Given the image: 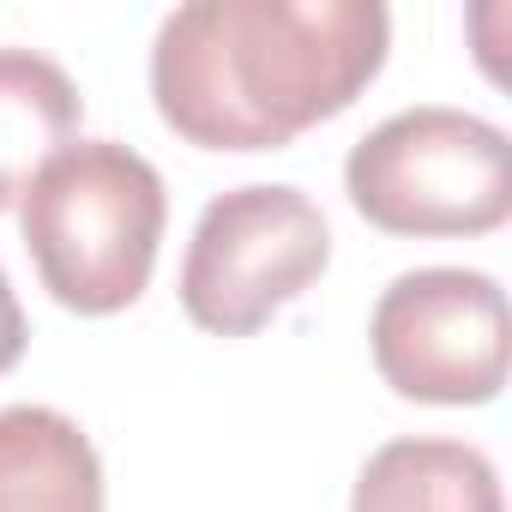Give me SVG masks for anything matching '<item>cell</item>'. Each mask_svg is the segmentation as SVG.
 I'll list each match as a JSON object with an SVG mask.
<instances>
[{
  "label": "cell",
  "mask_w": 512,
  "mask_h": 512,
  "mask_svg": "<svg viewBox=\"0 0 512 512\" xmlns=\"http://www.w3.org/2000/svg\"><path fill=\"white\" fill-rule=\"evenodd\" d=\"M392 49L380 0H187L157 25L151 97L205 151H278L344 115Z\"/></svg>",
  "instance_id": "obj_1"
},
{
  "label": "cell",
  "mask_w": 512,
  "mask_h": 512,
  "mask_svg": "<svg viewBox=\"0 0 512 512\" xmlns=\"http://www.w3.org/2000/svg\"><path fill=\"white\" fill-rule=\"evenodd\" d=\"M163 223V175L121 139L61 145L19 199V229L43 290L91 320L121 314L145 296Z\"/></svg>",
  "instance_id": "obj_2"
},
{
  "label": "cell",
  "mask_w": 512,
  "mask_h": 512,
  "mask_svg": "<svg viewBox=\"0 0 512 512\" xmlns=\"http://www.w3.org/2000/svg\"><path fill=\"white\" fill-rule=\"evenodd\" d=\"M344 193L386 235H488L512 217V145L446 103L398 109L350 145Z\"/></svg>",
  "instance_id": "obj_3"
},
{
  "label": "cell",
  "mask_w": 512,
  "mask_h": 512,
  "mask_svg": "<svg viewBox=\"0 0 512 512\" xmlns=\"http://www.w3.org/2000/svg\"><path fill=\"white\" fill-rule=\"evenodd\" d=\"M332 260V229L302 187L247 181L217 193L181 260V308L211 338H253Z\"/></svg>",
  "instance_id": "obj_4"
},
{
  "label": "cell",
  "mask_w": 512,
  "mask_h": 512,
  "mask_svg": "<svg viewBox=\"0 0 512 512\" xmlns=\"http://www.w3.org/2000/svg\"><path fill=\"white\" fill-rule=\"evenodd\" d=\"M374 368L416 404H488L506 386V290L488 272L422 266L380 290L368 320Z\"/></svg>",
  "instance_id": "obj_5"
},
{
  "label": "cell",
  "mask_w": 512,
  "mask_h": 512,
  "mask_svg": "<svg viewBox=\"0 0 512 512\" xmlns=\"http://www.w3.org/2000/svg\"><path fill=\"white\" fill-rule=\"evenodd\" d=\"M0 512H103V458L73 416L0 410Z\"/></svg>",
  "instance_id": "obj_6"
},
{
  "label": "cell",
  "mask_w": 512,
  "mask_h": 512,
  "mask_svg": "<svg viewBox=\"0 0 512 512\" xmlns=\"http://www.w3.org/2000/svg\"><path fill=\"white\" fill-rule=\"evenodd\" d=\"M350 512H506V500L488 452L440 434H404L362 464Z\"/></svg>",
  "instance_id": "obj_7"
},
{
  "label": "cell",
  "mask_w": 512,
  "mask_h": 512,
  "mask_svg": "<svg viewBox=\"0 0 512 512\" xmlns=\"http://www.w3.org/2000/svg\"><path fill=\"white\" fill-rule=\"evenodd\" d=\"M85 115L79 85L37 49H0V211H13L37 169L73 145Z\"/></svg>",
  "instance_id": "obj_8"
},
{
  "label": "cell",
  "mask_w": 512,
  "mask_h": 512,
  "mask_svg": "<svg viewBox=\"0 0 512 512\" xmlns=\"http://www.w3.org/2000/svg\"><path fill=\"white\" fill-rule=\"evenodd\" d=\"M25 338H31L25 308H19V296H13V278L0 272V374H7V368L25 356Z\"/></svg>",
  "instance_id": "obj_9"
}]
</instances>
